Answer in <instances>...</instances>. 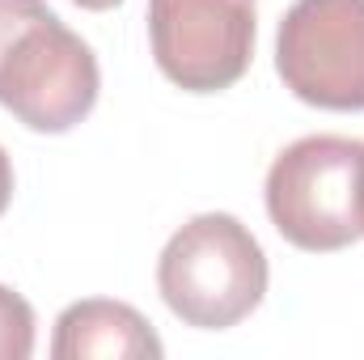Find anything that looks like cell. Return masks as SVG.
I'll return each mask as SVG.
<instances>
[{
  "mask_svg": "<svg viewBox=\"0 0 364 360\" xmlns=\"http://www.w3.org/2000/svg\"><path fill=\"white\" fill-rule=\"evenodd\" d=\"M102 90L90 43L43 0H0V106L30 132H73Z\"/></svg>",
  "mask_w": 364,
  "mask_h": 360,
  "instance_id": "1",
  "label": "cell"
},
{
  "mask_svg": "<svg viewBox=\"0 0 364 360\" xmlns=\"http://www.w3.org/2000/svg\"><path fill=\"white\" fill-rule=\"evenodd\" d=\"M360 179L364 140L305 136L288 144L267 170V216L296 250H343L364 238Z\"/></svg>",
  "mask_w": 364,
  "mask_h": 360,
  "instance_id": "3",
  "label": "cell"
},
{
  "mask_svg": "<svg viewBox=\"0 0 364 360\" xmlns=\"http://www.w3.org/2000/svg\"><path fill=\"white\" fill-rule=\"evenodd\" d=\"M9 199H13V162H9V153L0 149V216H4V208H9Z\"/></svg>",
  "mask_w": 364,
  "mask_h": 360,
  "instance_id": "8",
  "label": "cell"
},
{
  "mask_svg": "<svg viewBox=\"0 0 364 360\" xmlns=\"http://www.w3.org/2000/svg\"><path fill=\"white\" fill-rule=\"evenodd\" d=\"M360 225H364V179H360Z\"/></svg>",
  "mask_w": 364,
  "mask_h": 360,
  "instance_id": "10",
  "label": "cell"
},
{
  "mask_svg": "<svg viewBox=\"0 0 364 360\" xmlns=\"http://www.w3.org/2000/svg\"><path fill=\"white\" fill-rule=\"evenodd\" d=\"M161 352L166 348H161L157 331L127 301L90 297V301H73L55 318V339H51V356L55 360H90V356L157 360Z\"/></svg>",
  "mask_w": 364,
  "mask_h": 360,
  "instance_id": "6",
  "label": "cell"
},
{
  "mask_svg": "<svg viewBox=\"0 0 364 360\" xmlns=\"http://www.w3.org/2000/svg\"><path fill=\"white\" fill-rule=\"evenodd\" d=\"M34 356V309L21 292L0 284V360Z\"/></svg>",
  "mask_w": 364,
  "mask_h": 360,
  "instance_id": "7",
  "label": "cell"
},
{
  "mask_svg": "<svg viewBox=\"0 0 364 360\" xmlns=\"http://www.w3.org/2000/svg\"><path fill=\"white\" fill-rule=\"evenodd\" d=\"M275 73L322 110H364V0H296L275 34Z\"/></svg>",
  "mask_w": 364,
  "mask_h": 360,
  "instance_id": "5",
  "label": "cell"
},
{
  "mask_svg": "<svg viewBox=\"0 0 364 360\" xmlns=\"http://www.w3.org/2000/svg\"><path fill=\"white\" fill-rule=\"evenodd\" d=\"M259 0H149L157 68L186 93L237 85L255 60Z\"/></svg>",
  "mask_w": 364,
  "mask_h": 360,
  "instance_id": "4",
  "label": "cell"
},
{
  "mask_svg": "<svg viewBox=\"0 0 364 360\" xmlns=\"http://www.w3.org/2000/svg\"><path fill=\"white\" fill-rule=\"evenodd\" d=\"M73 4H81V9H90V13H106V9H114V4H123V0H73Z\"/></svg>",
  "mask_w": 364,
  "mask_h": 360,
  "instance_id": "9",
  "label": "cell"
},
{
  "mask_svg": "<svg viewBox=\"0 0 364 360\" xmlns=\"http://www.w3.org/2000/svg\"><path fill=\"white\" fill-rule=\"evenodd\" d=\"M157 288L170 314L195 331H229L267 297V255L229 212H199L166 242Z\"/></svg>",
  "mask_w": 364,
  "mask_h": 360,
  "instance_id": "2",
  "label": "cell"
}]
</instances>
